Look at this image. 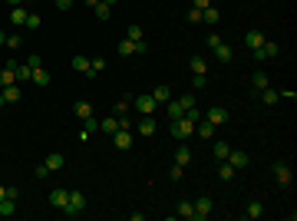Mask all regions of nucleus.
I'll list each match as a JSON object with an SVG mask.
<instances>
[{
  "label": "nucleus",
  "instance_id": "f257e3e1",
  "mask_svg": "<svg viewBox=\"0 0 297 221\" xmlns=\"http://www.w3.org/2000/svg\"><path fill=\"white\" fill-rule=\"evenodd\" d=\"M168 132H172V135H175L178 142H185V139H192V135H195V122H188L185 116H182V119H172Z\"/></svg>",
  "mask_w": 297,
  "mask_h": 221
},
{
  "label": "nucleus",
  "instance_id": "f03ea898",
  "mask_svg": "<svg viewBox=\"0 0 297 221\" xmlns=\"http://www.w3.org/2000/svg\"><path fill=\"white\" fill-rule=\"evenodd\" d=\"M83 208H86V195H83V192H73V188H70V198H66V208H63V215L76 218V215H79Z\"/></svg>",
  "mask_w": 297,
  "mask_h": 221
},
{
  "label": "nucleus",
  "instance_id": "7ed1b4c3",
  "mask_svg": "<svg viewBox=\"0 0 297 221\" xmlns=\"http://www.w3.org/2000/svg\"><path fill=\"white\" fill-rule=\"evenodd\" d=\"M271 172H274V182H278L281 188H291V182H294V172H291V165H287V162H274V165H271Z\"/></svg>",
  "mask_w": 297,
  "mask_h": 221
},
{
  "label": "nucleus",
  "instance_id": "20e7f679",
  "mask_svg": "<svg viewBox=\"0 0 297 221\" xmlns=\"http://www.w3.org/2000/svg\"><path fill=\"white\" fill-rule=\"evenodd\" d=\"M132 109L139 112V116H152V112L159 109V103L152 99V92H142V96H135V103H132Z\"/></svg>",
  "mask_w": 297,
  "mask_h": 221
},
{
  "label": "nucleus",
  "instance_id": "39448f33",
  "mask_svg": "<svg viewBox=\"0 0 297 221\" xmlns=\"http://www.w3.org/2000/svg\"><path fill=\"white\" fill-rule=\"evenodd\" d=\"M224 162H228V165L235 168V172H241V168H248V165H251V155H248V152H241V148H231Z\"/></svg>",
  "mask_w": 297,
  "mask_h": 221
},
{
  "label": "nucleus",
  "instance_id": "423d86ee",
  "mask_svg": "<svg viewBox=\"0 0 297 221\" xmlns=\"http://www.w3.org/2000/svg\"><path fill=\"white\" fill-rule=\"evenodd\" d=\"M278 53H281V46L274 43V40H264L258 50H251V56H254V59H274Z\"/></svg>",
  "mask_w": 297,
  "mask_h": 221
},
{
  "label": "nucleus",
  "instance_id": "0eeeda50",
  "mask_svg": "<svg viewBox=\"0 0 297 221\" xmlns=\"http://www.w3.org/2000/svg\"><path fill=\"white\" fill-rule=\"evenodd\" d=\"M208 215H211V198H208V195L195 198V215H192V221H205Z\"/></svg>",
  "mask_w": 297,
  "mask_h": 221
},
{
  "label": "nucleus",
  "instance_id": "6e6552de",
  "mask_svg": "<svg viewBox=\"0 0 297 221\" xmlns=\"http://www.w3.org/2000/svg\"><path fill=\"white\" fill-rule=\"evenodd\" d=\"M205 119H208L211 126H224V122H228V109H224V106H211V109L205 112Z\"/></svg>",
  "mask_w": 297,
  "mask_h": 221
},
{
  "label": "nucleus",
  "instance_id": "1a4fd4ad",
  "mask_svg": "<svg viewBox=\"0 0 297 221\" xmlns=\"http://www.w3.org/2000/svg\"><path fill=\"white\" fill-rule=\"evenodd\" d=\"M112 146L122 148V152H126V148H132V132H129V129H116V132H112Z\"/></svg>",
  "mask_w": 297,
  "mask_h": 221
},
{
  "label": "nucleus",
  "instance_id": "9d476101",
  "mask_svg": "<svg viewBox=\"0 0 297 221\" xmlns=\"http://www.w3.org/2000/svg\"><path fill=\"white\" fill-rule=\"evenodd\" d=\"M66 198H70V188H53V192H50V205H53L56 211L66 208Z\"/></svg>",
  "mask_w": 297,
  "mask_h": 221
},
{
  "label": "nucleus",
  "instance_id": "9b49d317",
  "mask_svg": "<svg viewBox=\"0 0 297 221\" xmlns=\"http://www.w3.org/2000/svg\"><path fill=\"white\" fill-rule=\"evenodd\" d=\"M188 70H192V76H208V59H205V56H192V59H188Z\"/></svg>",
  "mask_w": 297,
  "mask_h": 221
},
{
  "label": "nucleus",
  "instance_id": "f8f14e48",
  "mask_svg": "<svg viewBox=\"0 0 297 221\" xmlns=\"http://www.w3.org/2000/svg\"><path fill=\"white\" fill-rule=\"evenodd\" d=\"M14 63H17V59H10V63H7V66L0 70V89H3V86H14V83H17V73H14Z\"/></svg>",
  "mask_w": 297,
  "mask_h": 221
},
{
  "label": "nucleus",
  "instance_id": "ddd939ff",
  "mask_svg": "<svg viewBox=\"0 0 297 221\" xmlns=\"http://www.w3.org/2000/svg\"><path fill=\"white\" fill-rule=\"evenodd\" d=\"M155 129H159V126H155V119H152V116H142V119H139V126H135L139 135H155Z\"/></svg>",
  "mask_w": 297,
  "mask_h": 221
},
{
  "label": "nucleus",
  "instance_id": "4468645a",
  "mask_svg": "<svg viewBox=\"0 0 297 221\" xmlns=\"http://www.w3.org/2000/svg\"><path fill=\"white\" fill-rule=\"evenodd\" d=\"M165 112H168V119H182V116H185L182 99H168V103H165Z\"/></svg>",
  "mask_w": 297,
  "mask_h": 221
},
{
  "label": "nucleus",
  "instance_id": "2eb2a0df",
  "mask_svg": "<svg viewBox=\"0 0 297 221\" xmlns=\"http://www.w3.org/2000/svg\"><path fill=\"white\" fill-rule=\"evenodd\" d=\"M73 116L76 119H89V116H93V106H89L86 99H76L73 103Z\"/></svg>",
  "mask_w": 297,
  "mask_h": 221
},
{
  "label": "nucleus",
  "instance_id": "dca6fc26",
  "mask_svg": "<svg viewBox=\"0 0 297 221\" xmlns=\"http://www.w3.org/2000/svg\"><path fill=\"white\" fill-rule=\"evenodd\" d=\"M261 43H264V33H261V30H248V33H244V46H248V50H258Z\"/></svg>",
  "mask_w": 297,
  "mask_h": 221
},
{
  "label": "nucleus",
  "instance_id": "f3484780",
  "mask_svg": "<svg viewBox=\"0 0 297 221\" xmlns=\"http://www.w3.org/2000/svg\"><path fill=\"white\" fill-rule=\"evenodd\" d=\"M215 129H218V126H211L208 119L195 122V135H198V139H211V135H215Z\"/></svg>",
  "mask_w": 297,
  "mask_h": 221
},
{
  "label": "nucleus",
  "instance_id": "a211bd4d",
  "mask_svg": "<svg viewBox=\"0 0 297 221\" xmlns=\"http://www.w3.org/2000/svg\"><path fill=\"white\" fill-rule=\"evenodd\" d=\"M261 103H264V106H278V103H281V92L271 89V86H264V89H261Z\"/></svg>",
  "mask_w": 297,
  "mask_h": 221
},
{
  "label": "nucleus",
  "instance_id": "6ab92c4d",
  "mask_svg": "<svg viewBox=\"0 0 297 221\" xmlns=\"http://www.w3.org/2000/svg\"><path fill=\"white\" fill-rule=\"evenodd\" d=\"M188 162H192V148H188L185 142H182V146L175 148V165H182V168H185Z\"/></svg>",
  "mask_w": 297,
  "mask_h": 221
},
{
  "label": "nucleus",
  "instance_id": "aec40b11",
  "mask_svg": "<svg viewBox=\"0 0 297 221\" xmlns=\"http://www.w3.org/2000/svg\"><path fill=\"white\" fill-rule=\"evenodd\" d=\"M14 73H17V83H30L33 79V70L27 63H14Z\"/></svg>",
  "mask_w": 297,
  "mask_h": 221
},
{
  "label": "nucleus",
  "instance_id": "412c9836",
  "mask_svg": "<svg viewBox=\"0 0 297 221\" xmlns=\"http://www.w3.org/2000/svg\"><path fill=\"white\" fill-rule=\"evenodd\" d=\"M63 162H66V159H63L59 152H50V155L43 159V165L50 168V172H59V168H63Z\"/></svg>",
  "mask_w": 297,
  "mask_h": 221
},
{
  "label": "nucleus",
  "instance_id": "4be33fe9",
  "mask_svg": "<svg viewBox=\"0 0 297 221\" xmlns=\"http://www.w3.org/2000/svg\"><path fill=\"white\" fill-rule=\"evenodd\" d=\"M211 53H215V59H218V63H231V56H235V50H231L228 43H222V46H215Z\"/></svg>",
  "mask_w": 297,
  "mask_h": 221
},
{
  "label": "nucleus",
  "instance_id": "5701e85b",
  "mask_svg": "<svg viewBox=\"0 0 297 221\" xmlns=\"http://www.w3.org/2000/svg\"><path fill=\"white\" fill-rule=\"evenodd\" d=\"M17 215V198H3L0 202V218H14Z\"/></svg>",
  "mask_w": 297,
  "mask_h": 221
},
{
  "label": "nucleus",
  "instance_id": "b1692460",
  "mask_svg": "<svg viewBox=\"0 0 297 221\" xmlns=\"http://www.w3.org/2000/svg\"><path fill=\"white\" fill-rule=\"evenodd\" d=\"M152 99H155L159 106H165L168 99H172V89H168V86H155V89H152Z\"/></svg>",
  "mask_w": 297,
  "mask_h": 221
},
{
  "label": "nucleus",
  "instance_id": "393cba45",
  "mask_svg": "<svg viewBox=\"0 0 297 221\" xmlns=\"http://www.w3.org/2000/svg\"><path fill=\"white\" fill-rule=\"evenodd\" d=\"M73 70H76V73H83V76H89V59H86L83 53H76L73 56Z\"/></svg>",
  "mask_w": 297,
  "mask_h": 221
},
{
  "label": "nucleus",
  "instance_id": "a878e982",
  "mask_svg": "<svg viewBox=\"0 0 297 221\" xmlns=\"http://www.w3.org/2000/svg\"><path fill=\"white\" fill-rule=\"evenodd\" d=\"M218 20H222V14H218L215 7H205V10H202V23H208V27H215Z\"/></svg>",
  "mask_w": 297,
  "mask_h": 221
},
{
  "label": "nucleus",
  "instance_id": "bb28decb",
  "mask_svg": "<svg viewBox=\"0 0 297 221\" xmlns=\"http://www.w3.org/2000/svg\"><path fill=\"white\" fill-rule=\"evenodd\" d=\"M261 215H264V205L261 202H248V208H244V218H261Z\"/></svg>",
  "mask_w": 297,
  "mask_h": 221
},
{
  "label": "nucleus",
  "instance_id": "cd10ccee",
  "mask_svg": "<svg viewBox=\"0 0 297 221\" xmlns=\"http://www.w3.org/2000/svg\"><path fill=\"white\" fill-rule=\"evenodd\" d=\"M10 23H14V27H23V23H27V10H23V7H10Z\"/></svg>",
  "mask_w": 297,
  "mask_h": 221
},
{
  "label": "nucleus",
  "instance_id": "c85d7f7f",
  "mask_svg": "<svg viewBox=\"0 0 297 221\" xmlns=\"http://www.w3.org/2000/svg\"><path fill=\"white\" fill-rule=\"evenodd\" d=\"M228 152H231V146H228V142H215V146H211V155H215L218 162H224V159H228Z\"/></svg>",
  "mask_w": 297,
  "mask_h": 221
},
{
  "label": "nucleus",
  "instance_id": "c756f323",
  "mask_svg": "<svg viewBox=\"0 0 297 221\" xmlns=\"http://www.w3.org/2000/svg\"><path fill=\"white\" fill-rule=\"evenodd\" d=\"M116 53H119V56H135V43H132V40H119Z\"/></svg>",
  "mask_w": 297,
  "mask_h": 221
},
{
  "label": "nucleus",
  "instance_id": "7c9ffc66",
  "mask_svg": "<svg viewBox=\"0 0 297 221\" xmlns=\"http://www.w3.org/2000/svg\"><path fill=\"white\" fill-rule=\"evenodd\" d=\"M99 129H103V132H109V135H112V132L119 129V119H116V116H106V119H99Z\"/></svg>",
  "mask_w": 297,
  "mask_h": 221
},
{
  "label": "nucleus",
  "instance_id": "2f4dec72",
  "mask_svg": "<svg viewBox=\"0 0 297 221\" xmlns=\"http://www.w3.org/2000/svg\"><path fill=\"white\" fill-rule=\"evenodd\" d=\"M251 83H254V89H264V86H271V79H267V73H264V70H258V73L251 76Z\"/></svg>",
  "mask_w": 297,
  "mask_h": 221
},
{
  "label": "nucleus",
  "instance_id": "473e14b6",
  "mask_svg": "<svg viewBox=\"0 0 297 221\" xmlns=\"http://www.w3.org/2000/svg\"><path fill=\"white\" fill-rule=\"evenodd\" d=\"M30 83H37V86H50V73L40 66V70H33V79H30Z\"/></svg>",
  "mask_w": 297,
  "mask_h": 221
},
{
  "label": "nucleus",
  "instance_id": "72a5a7b5",
  "mask_svg": "<svg viewBox=\"0 0 297 221\" xmlns=\"http://www.w3.org/2000/svg\"><path fill=\"white\" fill-rule=\"evenodd\" d=\"M0 92H3V99H7V103H17V99H20V86H17V83H14V86H3Z\"/></svg>",
  "mask_w": 297,
  "mask_h": 221
},
{
  "label": "nucleus",
  "instance_id": "f704fd0d",
  "mask_svg": "<svg viewBox=\"0 0 297 221\" xmlns=\"http://www.w3.org/2000/svg\"><path fill=\"white\" fill-rule=\"evenodd\" d=\"M192 215H195V202H178V218H192Z\"/></svg>",
  "mask_w": 297,
  "mask_h": 221
},
{
  "label": "nucleus",
  "instance_id": "c9c22d12",
  "mask_svg": "<svg viewBox=\"0 0 297 221\" xmlns=\"http://www.w3.org/2000/svg\"><path fill=\"white\" fill-rule=\"evenodd\" d=\"M93 10H96V17H99V20H109V17H112V7H109V3H103V0L96 3Z\"/></svg>",
  "mask_w": 297,
  "mask_h": 221
},
{
  "label": "nucleus",
  "instance_id": "e433bc0d",
  "mask_svg": "<svg viewBox=\"0 0 297 221\" xmlns=\"http://www.w3.org/2000/svg\"><path fill=\"white\" fill-rule=\"evenodd\" d=\"M218 178H222V182H231V178H235V168L228 165V162H222V165H218Z\"/></svg>",
  "mask_w": 297,
  "mask_h": 221
},
{
  "label": "nucleus",
  "instance_id": "4c0bfd02",
  "mask_svg": "<svg viewBox=\"0 0 297 221\" xmlns=\"http://www.w3.org/2000/svg\"><path fill=\"white\" fill-rule=\"evenodd\" d=\"M103 70H106V59H103V56H96V59H89V76L103 73Z\"/></svg>",
  "mask_w": 297,
  "mask_h": 221
},
{
  "label": "nucleus",
  "instance_id": "58836bf2",
  "mask_svg": "<svg viewBox=\"0 0 297 221\" xmlns=\"http://www.w3.org/2000/svg\"><path fill=\"white\" fill-rule=\"evenodd\" d=\"M185 119H188V122H202V119H205V112L198 109V106H192V109H185Z\"/></svg>",
  "mask_w": 297,
  "mask_h": 221
},
{
  "label": "nucleus",
  "instance_id": "ea45409f",
  "mask_svg": "<svg viewBox=\"0 0 297 221\" xmlns=\"http://www.w3.org/2000/svg\"><path fill=\"white\" fill-rule=\"evenodd\" d=\"M126 40H132V43L146 40V37H142V27H129V30H126Z\"/></svg>",
  "mask_w": 297,
  "mask_h": 221
},
{
  "label": "nucleus",
  "instance_id": "a19ab883",
  "mask_svg": "<svg viewBox=\"0 0 297 221\" xmlns=\"http://www.w3.org/2000/svg\"><path fill=\"white\" fill-rule=\"evenodd\" d=\"M112 109H116V116H126V112L132 109V103H129V99H119V103H116Z\"/></svg>",
  "mask_w": 297,
  "mask_h": 221
},
{
  "label": "nucleus",
  "instance_id": "79ce46f5",
  "mask_svg": "<svg viewBox=\"0 0 297 221\" xmlns=\"http://www.w3.org/2000/svg\"><path fill=\"white\" fill-rule=\"evenodd\" d=\"M40 23H43V20H40V14H27V23H23V27H27V30H37Z\"/></svg>",
  "mask_w": 297,
  "mask_h": 221
},
{
  "label": "nucleus",
  "instance_id": "37998d69",
  "mask_svg": "<svg viewBox=\"0 0 297 221\" xmlns=\"http://www.w3.org/2000/svg\"><path fill=\"white\" fill-rule=\"evenodd\" d=\"M27 66H30V70H40V66H43V56H40V53H30V56H27Z\"/></svg>",
  "mask_w": 297,
  "mask_h": 221
},
{
  "label": "nucleus",
  "instance_id": "c03bdc74",
  "mask_svg": "<svg viewBox=\"0 0 297 221\" xmlns=\"http://www.w3.org/2000/svg\"><path fill=\"white\" fill-rule=\"evenodd\" d=\"M205 43H208V50H215V46H222L224 40L218 37V33H208V37H205Z\"/></svg>",
  "mask_w": 297,
  "mask_h": 221
},
{
  "label": "nucleus",
  "instance_id": "a18cd8bd",
  "mask_svg": "<svg viewBox=\"0 0 297 221\" xmlns=\"http://www.w3.org/2000/svg\"><path fill=\"white\" fill-rule=\"evenodd\" d=\"M83 129H86V132H96V129H99V119H96V116L83 119Z\"/></svg>",
  "mask_w": 297,
  "mask_h": 221
},
{
  "label": "nucleus",
  "instance_id": "49530a36",
  "mask_svg": "<svg viewBox=\"0 0 297 221\" xmlns=\"http://www.w3.org/2000/svg\"><path fill=\"white\" fill-rule=\"evenodd\" d=\"M20 43H23V40H20L17 33H10V37H7V43H3V46H10V50H20Z\"/></svg>",
  "mask_w": 297,
  "mask_h": 221
},
{
  "label": "nucleus",
  "instance_id": "de8ad7c7",
  "mask_svg": "<svg viewBox=\"0 0 297 221\" xmlns=\"http://www.w3.org/2000/svg\"><path fill=\"white\" fill-rule=\"evenodd\" d=\"M178 99H182V106H185V109L195 106V92H185V96H178Z\"/></svg>",
  "mask_w": 297,
  "mask_h": 221
},
{
  "label": "nucleus",
  "instance_id": "09e8293b",
  "mask_svg": "<svg viewBox=\"0 0 297 221\" xmlns=\"http://www.w3.org/2000/svg\"><path fill=\"white\" fill-rule=\"evenodd\" d=\"M116 119H119V129H132V119H129V112H126V116H116Z\"/></svg>",
  "mask_w": 297,
  "mask_h": 221
},
{
  "label": "nucleus",
  "instance_id": "8fccbe9b",
  "mask_svg": "<svg viewBox=\"0 0 297 221\" xmlns=\"http://www.w3.org/2000/svg\"><path fill=\"white\" fill-rule=\"evenodd\" d=\"M168 178H172V182H178V178H182V165H172V168H168Z\"/></svg>",
  "mask_w": 297,
  "mask_h": 221
},
{
  "label": "nucleus",
  "instance_id": "3c124183",
  "mask_svg": "<svg viewBox=\"0 0 297 221\" xmlns=\"http://www.w3.org/2000/svg\"><path fill=\"white\" fill-rule=\"evenodd\" d=\"M188 20L198 23V20H202V10H198V7H188Z\"/></svg>",
  "mask_w": 297,
  "mask_h": 221
},
{
  "label": "nucleus",
  "instance_id": "603ef678",
  "mask_svg": "<svg viewBox=\"0 0 297 221\" xmlns=\"http://www.w3.org/2000/svg\"><path fill=\"white\" fill-rule=\"evenodd\" d=\"M192 83H195V89H202V86H208V76H192Z\"/></svg>",
  "mask_w": 297,
  "mask_h": 221
},
{
  "label": "nucleus",
  "instance_id": "864d4df0",
  "mask_svg": "<svg viewBox=\"0 0 297 221\" xmlns=\"http://www.w3.org/2000/svg\"><path fill=\"white\" fill-rule=\"evenodd\" d=\"M33 175H37V178H46V175H50V168H46V165H37V168H33Z\"/></svg>",
  "mask_w": 297,
  "mask_h": 221
},
{
  "label": "nucleus",
  "instance_id": "5fc2aeb1",
  "mask_svg": "<svg viewBox=\"0 0 297 221\" xmlns=\"http://www.w3.org/2000/svg\"><path fill=\"white\" fill-rule=\"evenodd\" d=\"M73 3H76V0H56V10H70Z\"/></svg>",
  "mask_w": 297,
  "mask_h": 221
},
{
  "label": "nucleus",
  "instance_id": "6e6d98bb",
  "mask_svg": "<svg viewBox=\"0 0 297 221\" xmlns=\"http://www.w3.org/2000/svg\"><path fill=\"white\" fill-rule=\"evenodd\" d=\"M7 198H20V188H17V185H7Z\"/></svg>",
  "mask_w": 297,
  "mask_h": 221
},
{
  "label": "nucleus",
  "instance_id": "4d7b16f0",
  "mask_svg": "<svg viewBox=\"0 0 297 221\" xmlns=\"http://www.w3.org/2000/svg\"><path fill=\"white\" fill-rule=\"evenodd\" d=\"M139 53H148V43H146V40H139V43H135V56H139Z\"/></svg>",
  "mask_w": 297,
  "mask_h": 221
},
{
  "label": "nucleus",
  "instance_id": "13d9d810",
  "mask_svg": "<svg viewBox=\"0 0 297 221\" xmlns=\"http://www.w3.org/2000/svg\"><path fill=\"white\" fill-rule=\"evenodd\" d=\"M192 7H198V10H205V7H211V0H192Z\"/></svg>",
  "mask_w": 297,
  "mask_h": 221
},
{
  "label": "nucleus",
  "instance_id": "bf43d9fd",
  "mask_svg": "<svg viewBox=\"0 0 297 221\" xmlns=\"http://www.w3.org/2000/svg\"><path fill=\"white\" fill-rule=\"evenodd\" d=\"M0 3H10V7H20L23 0H0Z\"/></svg>",
  "mask_w": 297,
  "mask_h": 221
},
{
  "label": "nucleus",
  "instance_id": "052dcab7",
  "mask_svg": "<svg viewBox=\"0 0 297 221\" xmlns=\"http://www.w3.org/2000/svg\"><path fill=\"white\" fill-rule=\"evenodd\" d=\"M3 198H7V185H0V202H3Z\"/></svg>",
  "mask_w": 297,
  "mask_h": 221
},
{
  "label": "nucleus",
  "instance_id": "680f3d73",
  "mask_svg": "<svg viewBox=\"0 0 297 221\" xmlns=\"http://www.w3.org/2000/svg\"><path fill=\"white\" fill-rule=\"evenodd\" d=\"M83 3H86V7H89V10H93L96 3H99V0H83Z\"/></svg>",
  "mask_w": 297,
  "mask_h": 221
},
{
  "label": "nucleus",
  "instance_id": "e2e57ef3",
  "mask_svg": "<svg viewBox=\"0 0 297 221\" xmlns=\"http://www.w3.org/2000/svg\"><path fill=\"white\" fill-rule=\"evenodd\" d=\"M3 43H7V33H3V30H0V46H3Z\"/></svg>",
  "mask_w": 297,
  "mask_h": 221
},
{
  "label": "nucleus",
  "instance_id": "0e129e2a",
  "mask_svg": "<svg viewBox=\"0 0 297 221\" xmlns=\"http://www.w3.org/2000/svg\"><path fill=\"white\" fill-rule=\"evenodd\" d=\"M3 106H7V99H3V92H0V109H3Z\"/></svg>",
  "mask_w": 297,
  "mask_h": 221
},
{
  "label": "nucleus",
  "instance_id": "69168bd1",
  "mask_svg": "<svg viewBox=\"0 0 297 221\" xmlns=\"http://www.w3.org/2000/svg\"><path fill=\"white\" fill-rule=\"evenodd\" d=\"M103 3H109V7H112V3H119V0H103Z\"/></svg>",
  "mask_w": 297,
  "mask_h": 221
}]
</instances>
